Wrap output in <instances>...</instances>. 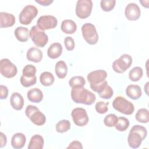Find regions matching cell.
Here are the masks:
<instances>
[{"mask_svg": "<svg viewBox=\"0 0 149 149\" xmlns=\"http://www.w3.org/2000/svg\"><path fill=\"white\" fill-rule=\"evenodd\" d=\"M70 94L72 100L77 104L90 105L96 100L95 95L83 87L72 88Z\"/></svg>", "mask_w": 149, "mask_h": 149, "instance_id": "6da1fadb", "label": "cell"}, {"mask_svg": "<svg viewBox=\"0 0 149 149\" xmlns=\"http://www.w3.org/2000/svg\"><path fill=\"white\" fill-rule=\"evenodd\" d=\"M147 129L144 126L139 125L133 126L130 129L127 137L129 147L132 148H139L142 141L147 137Z\"/></svg>", "mask_w": 149, "mask_h": 149, "instance_id": "7a4b0ae2", "label": "cell"}, {"mask_svg": "<svg viewBox=\"0 0 149 149\" xmlns=\"http://www.w3.org/2000/svg\"><path fill=\"white\" fill-rule=\"evenodd\" d=\"M112 106L115 110L125 115H132L134 110V105L121 96H118L113 100Z\"/></svg>", "mask_w": 149, "mask_h": 149, "instance_id": "3957f363", "label": "cell"}, {"mask_svg": "<svg viewBox=\"0 0 149 149\" xmlns=\"http://www.w3.org/2000/svg\"><path fill=\"white\" fill-rule=\"evenodd\" d=\"M25 113L31 121L36 125L41 126L45 123V116L37 107L34 105H29L27 106L25 110Z\"/></svg>", "mask_w": 149, "mask_h": 149, "instance_id": "277c9868", "label": "cell"}, {"mask_svg": "<svg viewBox=\"0 0 149 149\" xmlns=\"http://www.w3.org/2000/svg\"><path fill=\"white\" fill-rule=\"evenodd\" d=\"M81 33L85 41L90 45L97 43L98 35L94 25L90 23H86L81 27Z\"/></svg>", "mask_w": 149, "mask_h": 149, "instance_id": "5b68a950", "label": "cell"}, {"mask_svg": "<svg viewBox=\"0 0 149 149\" xmlns=\"http://www.w3.org/2000/svg\"><path fill=\"white\" fill-rule=\"evenodd\" d=\"M30 37L34 44L38 47H44L48 41V36L44 31L40 30L37 26H34L31 28Z\"/></svg>", "mask_w": 149, "mask_h": 149, "instance_id": "8992f818", "label": "cell"}, {"mask_svg": "<svg viewBox=\"0 0 149 149\" xmlns=\"http://www.w3.org/2000/svg\"><path fill=\"white\" fill-rule=\"evenodd\" d=\"M132 61V58L130 55L124 54L113 62L112 69L116 73H123L130 67Z\"/></svg>", "mask_w": 149, "mask_h": 149, "instance_id": "52a82bcc", "label": "cell"}, {"mask_svg": "<svg viewBox=\"0 0 149 149\" xmlns=\"http://www.w3.org/2000/svg\"><path fill=\"white\" fill-rule=\"evenodd\" d=\"M37 8L31 5H28L24 7L19 14V22L21 24L28 25L38 14Z\"/></svg>", "mask_w": 149, "mask_h": 149, "instance_id": "ba28073f", "label": "cell"}, {"mask_svg": "<svg viewBox=\"0 0 149 149\" xmlns=\"http://www.w3.org/2000/svg\"><path fill=\"white\" fill-rule=\"evenodd\" d=\"M93 2L91 0H79L76 5V14L80 19L88 17L91 12Z\"/></svg>", "mask_w": 149, "mask_h": 149, "instance_id": "9c48e42d", "label": "cell"}, {"mask_svg": "<svg viewBox=\"0 0 149 149\" xmlns=\"http://www.w3.org/2000/svg\"><path fill=\"white\" fill-rule=\"evenodd\" d=\"M0 72L6 78H12L16 76L17 72V67L11 61L7 59H2L0 61Z\"/></svg>", "mask_w": 149, "mask_h": 149, "instance_id": "30bf717a", "label": "cell"}, {"mask_svg": "<svg viewBox=\"0 0 149 149\" xmlns=\"http://www.w3.org/2000/svg\"><path fill=\"white\" fill-rule=\"evenodd\" d=\"M71 116L73 122L78 126L86 125L89 120L86 110L82 108H76L73 109L72 111Z\"/></svg>", "mask_w": 149, "mask_h": 149, "instance_id": "8fae6325", "label": "cell"}, {"mask_svg": "<svg viewBox=\"0 0 149 149\" xmlns=\"http://www.w3.org/2000/svg\"><path fill=\"white\" fill-rule=\"evenodd\" d=\"M57 19L52 15H44L40 16L37 21V26L41 30H49L56 27Z\"/></svg>", "mask_w": 149, "mask_h": 149, "instance_id": "7c38bea8", "label": "cell"}, {"mask_svg": "<svg viewBox=\"0 0 149 149\" xmlns=\"http://www.w3.org/2000/svg\"><path fill=\"white\" fill-rule=\"evenodd\" d=\"M125 15L129 20H137L141 15L140 8L135 3H129L125 8Z\"/></svg>", "mask_w": 149, "mask_h": 149, "instance_id": "4fadbf2b", "label": "cell"}, {"mask_svg": "<svg viewBox=\"0 0 149 149\" xmlns=\"http://www.w3.org/2000/svg\"><path fill=\"white\" fill-rule=\"evenodd\" d=\"M107 73L105 70L99 69L92 71L87 74V79L90 83L97 84L105 80Z\"/></svg>", "mask_w": 149, "mask_h": 149, "instance_id": "5bb4252c", "label": "cell"}, {"mask_svg": "<svg viewBox=\"0 0 149 149\" xmlns=\"http://www.w3.org/2000/svg\"><path fill=\"white\" fill-rule=\"evenodd\" d=\"M15 23V17L11 13L7 12H0V27L1 28L9 27Z\"/></svg>", "mask_w": 149, "mask_h": 149, "instance_id": "9a60e30c", "label": "cell"}, {"mask_svg": "<svg viewBox=\"0 0 149 149\" xmlns=\"http://www.w3.org/2000/svg\"><path fill=\"white\" fill-rule=\"evenodd\" d=\"M26 58L28 61L38 63L42 59V52L40 49L36 47H31L28 49L26 54Z\"/></svg>", "mask_w": 149, "mask_h": 149, "instance_id": "2e32d148", "label": "cell"}, {"mask_svg": "<svg viewBox=\"0 0 149 149\" xmlns=\"http://www.w3.org/2000/svg\"><path fill=\"white\" fill-rule=\"evenodd\" d=\"M26 141V138L23 133H16L11 139V145L13 148L20 149L24 146Z\"/></svg>", "mask_w": 149, "mask_h": 149, "instance_id": "e0dca14e", "label": "cell"}, {"mask_svg": "<svg viewBox=\"0 0 149 149\" xmlns=\"http://www.w3.org/2000/svg\"><path fill=\"white\" fill-rule=\"evenodd\" d=\"M10 103L12 107L17 111L21 110L24 105V99L22 95L17 93L15 92L12 93L10 98Z\"/></svg>", "mask_w": 149, "mask_h": 149, "instance_id": "ac0fdd59", "label": "cell"}, {"mask_svg": "<svg viewBox=\"0 0 149 149\" xmlns=\"http://www.w3.org/2000/svg\"><path fill=\"white\" fill-rule=\"evenodd\" d=\"M126 95L133 100H138L141 95L142 92L140 87L136 84H130L126 89Z\"/></svg>", "mask_w": 149, "mask_h": 149, "instance_id": "d6986e66", "label": "cell"}, {"mask_svg": "<svg viewBox=\"0 0 149 149\" xmlns=\"http://www.w3.org/2000/svg\"><path fill=\"white\" fill-rule=\"evenodd\" d=\"M62 53V45L59 42L52 44L47 50V55L51 59H56L61 56Z\"/></svg>", "mask_w": 149, "mask_h": 149, "instance_id": "ffe728a7", "label": "cell"}, {"mask_svg": "<svg viewBox=\"0 0 149 149\" xmlns=\"http://www.w3.org/2000/svg\"><path fill=\"white\" fill-rule=\"evenodd\" d=\"M27 97L30 101L38 103L40 102L43 98V93L40 89L33 88L27 92Z\"/></svg>", "mask_w": 149, "mask_h": 149, "instance_id": "44dd1931", "label": "cell"}, {"mask_svg": "<svg viewBox=\"0 0 149 149\" xmlns=\"http://www.w3.org/2000/svg\"><path fill=\"white\" fill-rule=\"evenodd\" d=\"M61 30L66 34H73L77 30L75 22L70 19H65L62 21L61 26Z\"/></svg>", "mask_w": 149, "mask_h": 149, "instance_id": "7402d4cb", "label": "cell"}, {"mask_svg": "<svg viewBox=\"0 0 149 149\" xmlns=\"http://www.w3.org/2000/svg\"><path fill=\"white\" fill-rule=\"evenodd\" d=\"M15 36L17 40L20 42L27 41L30 37V31L26 27L20 26L15 30Z\"/></svg>", "mask_w": 149, "mask_h": 149, "instance_id": "603a6c76", "label": "cell"}, {"mask_svg": "<svg viewBox=\"0 0 149 149\" xmlns=\"http://www.w3.org/2000/svg\"><path fill=\"white\" fill-rule=\"evenodd\" d=\"M44 140L40 134H34L30 139L28 149H42L44 147Z\"/></svg>", "mask_w": 149, "mask_h": 149, "instance_id": "cb8c5ba5", "label": "cell"}, {"mask_svg": "<svg viewBox=\"0 0 149 149\" xmlns=\"http://www.w3.org/2000/svg\"><path fill=\"white\" fill-rule=\"evenodd\" d=\"M55 72L58 78H65L68 73V67L66 63L63 61H59L56 62L55 66Z\"/></svg>", "mask_w": 149, "mask_h": 149, "instance_id": "d4e9b609", "label": "cell"}, {"mask_svg": "<svg viewBox=\"0 0 149 149\" xmlns=\"http://www.w3.org/2000/svg\"><path fill=\"white\" fill-rule=\"evenodd\" d=\"M55 79L53 74L49 72H44L40 76V81L44 86H51L54 82Z\"/></svg>", "mask_w": 149, "mask_h": 149, "instance_id": "484cf974", "label": "cell"}, {"mask_svg": "<svg viewBox=\"0 0 149 149\" xmlns=\"http://www.w3.org/2000/svg\"><path fill=\"white\" fill-rule=\"evenodd\" d=\"M143 74V72L142 68L139 66H136L129 71V78L133 81H137L141 79Z\"/></svg>", "mask_w": 149, "mask_h": 149, "instance_id": "4316f807", "label": "cell"}, {"mask_svg": "<svg viewBox=\"0 0 149 149\" xmlns=\"http://www.w3.org/2000/svg\"><path fill=\"white\" fill-rule=\"evenodd\" d=\"M136 119L141 123H146L149 121V112L146 108H141L136 113Z\"/></svg>", "mask_w": 149, "mask_h": 149, "instance_id": "83f0119b", "label": "cell"}, {"mask_svg": "<svg viewBox=\"0 0 149 149\" xmlns=\"http://www.w3.org/2000/svg\"><path fill=\"white\" fill-rule=\"evenodd\" d=\"M86 84L84 78L80 76L72 77L69 81V84L72 88H77L83 87Z\"/></svg>", "mask_w": 149, "mask_h": 149, "instance_id": "f1b7e54d", "label": "cell"}, {"mask_svg": "<svg viewBox=\"0 0 149 149\" xmlns=\"http://www.w3.org/2000/svg\"><path fill=\"white\" fill-rule=\"evenodd\" d=\"M129 126V120L125 117H119L118 118V122L115 126V129L119 132L125 131Z\"/></svg>", "mask_w": 149, "mask_h": 149, "instance_id": "f546056e", "label": "cell"}, {"mask_svg": "<svg viewBox=\"0 0 149 149\" xmlns=\"http://www.w3.org/2000/svg\"><path fill=\"white\" fill-rule=\"evenodd\" d=\"M70 122L68 120L63 119L59 121L56 125V130L58 133H64L70 129Z\"/></svg>", "mask_w": 149, "mask_h": 149, "instance_id": "4dcf8cb0", "label": "cell"}, {"mask_svg": "<svg viewBox=\"0 0 149 149\" xmlns=\"http://www.w3.org/2000/svg\"><path fill=\"white\" fill-rule=\"evenodd\" d=\"M36 68L34 65L29 64L23 68L22 70V76L27 78L33 77L36 76Z\"/></svg>", "mask_w": 149, "mask_h": 149, "instance_id": "1f68e13d", "label": "cell"}, {"mask_svg": "<svg viewBox=\"0 0 149 149\" xmlns=\"http://www.w3.org/2000/svg\"><path fill=\"white\" fill-rule=\"evenodd\" d=\"M115 3V0H101L100 2V6L104 11L109 12L114 8Z\"/></svg>", "mask_w": 149, "mask_h": 149, "instance_id": "d6a6232c", "label": "cell"}, {"mask_svg": "<svg viewBox=\"0 0 149 149\" xmlns=\"http://www.w3.org/2000/svg\"><path fill=\"white\" fill-rule=\"evenodd\" d=\"M118 122V117L116 115L113 113H110L107 115L104 119V123L105 126L108 127H113L116 125Z\"/></svg>", "mask_w": 149, "mask_h": 149, "instance_id": "836d02e7", "label": "cell"}, {"mask_svg": "<svg viewBox=\"0 0 149 149\" xmlns=\"http://www.w3.org/2000/svg\"><path fill=\"white\" fill-rule=\"evenodd\" d=\"M20 83L21 84L25 87H30L31 86L34 85L36 83L37 81V77L36 76L33 77H30V78H27V77H25L23 76H22L20 77Z\"/></svg>", "mask_w": 149, "mask_h": 149, "instance_id": "e575fe53", "label": "cell"}, {"mask_svg": "<svg viewBox=\"0 0 149 149\" xmlns=\"http://www.w3.org/2000/svg\"><path fill=\"white\" fill-rule=\"evenodd\" d=\"M108 102L106 103L104 101L97 102L95 105L96 111L100 114H104L106 113L108 111Z\"/></svg>", "mask_w": 149, "mask_h": 149, "instance_id": "d590c367", "label": "cell"}, {"mask_svg": "<svg viewBox=\"0 0 149 149\" xmlns=\"http://www.w3.org/2000/svg\"><path fill=\"white\" fill-rule=\"evenodd\" d=\"M108 85V83L106 80L102 81L101 83H97V84H92L90 83V87L95 92L97 93L98 94L101 93L105 87Z\"/></svg>", "mask_w": 149, "mask_h": 149, "instance_id": "8d00e7d4", "label": "cell"}, {"mask_svg": "<svg viewBox=\"0 0 149 149\" xmlns=\"http://www.w3.org/2000/svg\"><path fill=\"white\" fill-rule=\"evenodd\" d=\"M113 94V91L112 88L109 85H107L104 90L100 94H98L99 96L103 99H110Z\"/></svg>", "mask_w": 149, "mask_h": 149, "instance_id": "74e56055", "label": "cell"}, {"mask_svg": "<svg viewBox=\"0 0 149 149\" xmlns=\"http://www.w3.org/2000/svg\"><path fill=\"white\" fill-rule=\"evenodd\" d=\"M64 44L68 51H72L75 47L74 40L69 36H67L64 39Z\"/></svg>", "mask_w": 149, "mask_h": 149, "instance_id": "f35d334b", "label": "cell"}, {"mask_svg": "<svg viewBox=\"0 0 149 149\" xmlns=\"http://www.w3.org/2000/svg\"><path fill=\"white\" fill-rule=\"evenodd\" d=\"M0 93H1V95H0L1 99V100L6 99L8 95V87L5 86L1 84L0 86Z\"/></svg>", "mask_w": 149, "mask_h": 149, "instance_id": "ab89813d", "label": "cell"}, {"mask_svg": "<svg viewBox=\"0 0 149 149\" xmlns=\"http://www.w3.org/2000/svg\"><path fill=\"white\" fill-rule=\"evenodd\" d=\"M67 148H79V149H82L83 146L81 143L79 141H73L71 142L69 146L67 147Z\"/></svg>", "mask_w": 149, "mask_h": 149, "instance_id": "60d3db41", "label": "cell"}, {"mask_svg": "<svg viewBox=\"0 0 149 149\" xmlns=\"http://www.w3.org/2000/svg\"><path fill=\"white\" fill-rule=\"evenodd\" d=\"M1 141H0V147L2 148L3 147L5 146L7 143V138L5 134L2 132H1Z\"/></svg>", "mask_w": 149, "mask_h": 149, "instance_id": "b9f144b4", "label": "cell"}, {"mask_svg": "<svg viewBox=\"0 0 149 149\" xmlns=\"http://www.w3.org/2000/svg\"><path fill=\"white\" fill-rule=\"evenodd\" d=\"M53 0H35V2L42 6H48L53 2Z\"/></svg>", "mask_w": 149, "mask_h": 149, "instance_id": "7bdbcfd3", "label": "cell"}, {"mask_svg": "<svg viewBox=\"0 0 149 149\" xmlns=\"http://www.w3.org/2000/svg\"><path fill=\"white\" fill-rule=\"evenodd\" d=\"M148 82H147L145 86H144V90L147 95H148Z\"/></svg>", "mask_w": 149, "mask_h": 149, "instance_id": "ee69618b", "label": "cell"}]
</instances>
